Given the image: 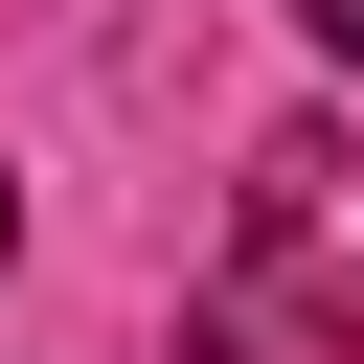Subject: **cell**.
Listing matches in <instances>:
<instances>
[{"label":"cell","instance_id":"1","mask_svg":"<svg viewBox=\"0 0 364 364\" xmlns=\"http://www.w3.org/2000/svg\"><path fill=\"white\" fill-rule=\"evenodd\" d=\"M205 364H364V136L296 114L228 182V273H205Z\"/></svg>","mask_w":364,"mask_h":364},{"label":"cell","instance_id":"2","mask_svg":"<svg viewBox=\"0 0 364 364\" xmlns=\"http://www.w3.org/2000/svg\"><path fill=\"white\" fill-rule=\"evenodd\" d=\"M296 46H318V68H364V0H296Z\"/></svg>","mask_w":364,"mask_h":364},{"label":"cell","instance_id":"3","mask_svg":"<svg viewBox=\"0 0 364 364\" xmlns=\"http://www.w3.org/2000/svg\"><path fill=\"white\" fill-rule=\"evenodd\" d=\"M0 250H23V182H0Z\"/></svg>","mask_w":364,"mask_h":364}]
</instances>
